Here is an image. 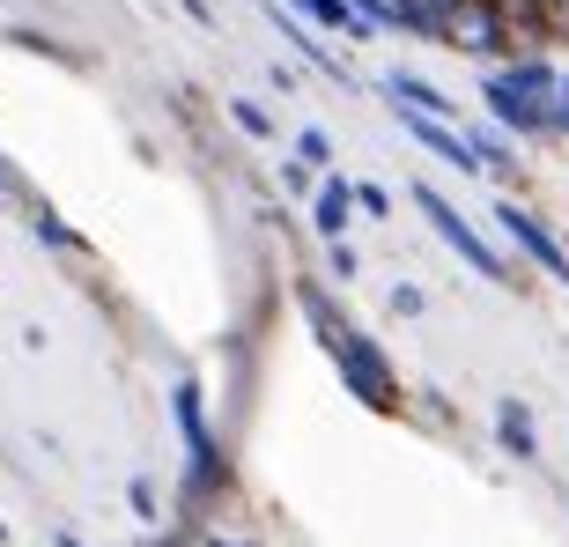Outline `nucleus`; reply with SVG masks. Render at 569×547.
<instances>
[{
    "label": "nucleus",
    "instance_id": "f257e3e1",
    "mask_svg": "<svg viewBox=\"0 0 569 547\" xmlns=\"http://www.w3.org/2000/svg\"><path fill=\"white\" fill-rule=\"evenodd\" d=\"M555 89H562V74L548 60H510L481 82V97L503 133H555Z\"/></svg>",
    "mask_w": 569,
    "mask_h": 547
},
{
    "label": "nucleus",
    "instance_id": "f03ea898",
    "mask_svg": "<svg viewBox=\"0 0 569 547\" xmlns=\"http://www.w3.org/2000/svg\"><path fill=\"white\" fill-rule=\"evenodd\" d=\"M170 415H178V437H186V504H208L214 488L230 481V466H222V451H214L208 400H200V385H192V378L170 385Z\"/></svg>",
    "mask_w": 569,
    "mask_h": 547
},
{
    "label": "nucleus",
    "instance_id": "7ed1b4c3",
    "mask_svg": "<svg viewBox=\"0 0 569 547\" xmlns=\"http://www.w3.org/2000/svg\"><path fill=\"white\" fill-rule=\"evenodd\" d=\"M326 356H333L340 385H348V392H356V400L370 407V415H400V407H407L400 378H392V362H385V348H378L370 334H356V326H348V334H340L333 348H326Z\"/></svg>",
    "mask_w": 569,
    "mask_h": 547
},
{
    "label": "nucleus",
    "instance_id": "20e7f679",
    "mask_svg": "<svg viewBox=\"0 0 569 547\" xmlns=\"http://www.w3.org/2000/svg\"><path fill=\"white\" fill-rule=\"evenodd\" d=\"M415 208H422V215H429V230H437V237H443V245H451V252H459V259H466V267L481 274V281H510V259H503V252H496V245H488V237H481V230H473V222H466V215H459V208H451V200H443V192H437V186H415Z\"/></svg>",
    "mask_w": 569,
    "mask_h": 547
},
{
    "label": "nucleus",
    "instance_id": "39448f33",
    "mask_svg": "<svg viewBox=\"0 0 569 547\" xmlns=\"http://www.w3.org/2000/svg\"><path fill=\"white\" fill-rule=\"evenodd\" d=\"M496 222H503V237H510V245H518V252H526L540 274H548V281H562V289H569V245L548 230V222H540V215L518 208V200H496Z\"/></svg>",
    "mask_w": 569,
    "mask_h": 547
},
{
    "label": "nucleus",
    "instance_id": "423d86ee",
    "mask_svg": "<svg viewBox=\"0 0 569 547\" xmlns=\"http://www.w3.org/2000/svg\"><path fill=\"white\" fill-rule=\"evenodd\" d=\"M348 215H356V186H348V178H326V186H318V208H311V222H318V237H326V245H348Z\"/></svg>",
    "mask_w": 569,
    "mask_h": 547
},
{
    "label": "nucleus",
    "instance_id": "0eeeda50",
    "mask_svg": "<svg viewBox=\"0 0 569 547\" xmlns=\"http://www.w3.org/2000/svg\"><path fill=\"white\" fill-rule=\"evenodd\" d=\"M385 97H392L400 111H422V119H451V97L429 89L422 74H385Z\"/></svg>",
    "mask_w": 569,
    "mask_h": 547
},
{
    "label": "nucleus",
    "instance_id": "6e6552de",
    "mask_svg": "<svg viewBox=\"0 0 569 547\" xmlns=\"http://www.w3.org/2000/svg\"><path fill=\"white\" fill-rule=\"evenodd\" d=\"M296 304H303V318H311V334L326 340V348H333L340 334H348V311H340L333 296L318 289V281H296Z\"/></svg>",
    "mask_w": 569,
    "mask_h": 547
},
{
    "label": "nucleus",
    "instance_id": "1a4fd4ad",
    "mask_svg": "<svg viewBox=\"0 0 569 547\" xmlns=\"http://www.w3.org/2000/svg\"><path fill=\"white\" fill-rule=\"evenodd\" d=\"M488 16L503 22V38L518 44V38H540L548 30V0H488Z\"/></svg>",
    "mask_w": 569,
    "mask_h": 547
},
{
    "label": "nucleus",
    "instance_id": "9d476101",
    "mask_svg": "<svg viewBox=\"0 0 569 547\" xmlns=\"http://www.w3.org/2000/svg\"><path fill=\"white\" fill-rule=\"evenodd\" d=\"M496 444H503L510 459H532V451H540V437H532V415H526L518 400L496 407Z\"/></svg>",
    "mask_w": 569,
    "mask_h": 547
},
{
    "label": "nucleus",
    "instance_id": "9b49d317",
    "mask_svg": "<svg viewBox=\"0 0 569 547\" xmlns=\"http://www.w3.org/2000/svg\"><path fill=\"white\" fill-rule=\"evenodd\" d=\"M289 8H303L318 30H340V38H370V22H362L348 0H289Z\"/></svg>",
    "mask_w": 569,
    "mask_h": 547
},
{
    "label": "nucleus",
    "instance_id": "f8f14e48",
    "mask_svg": "<svg viewBox=\"0 0 569 547\" xmlns=\"http://www.w3.org/2000/svg\"><path fill=\"white\" fill-rule=\"evenodd\" d=\"M30 230H38V245H52V252H82V237L67 230V222H60L52 208H38V215H30Z\"/></svg>",
    "mask_w": 569,
    "mask_h": 547
},
{
    "label": "nucleus",
    "instance_id": "ddd939ff",
    "mask_svg": "<svg viewBox=\"0 0 569 547\" xmlns=\"http://www.w3.org/2000/svg\"><path fill=\"white\" fill-rule=\"evenodd\" d=\"M230 119H237L244 133H252V141H274V119H267V111H259L252 97H237V105H230Z\"/></svg>",
    "mask_w": 569,
    "mask_h": 547
},
{
    "label": "nucleus",
    "instance_id": "4468645a",
    "mask_svg": "<svg viewBox=\"0 0 569 547\" xmlns=\"http://www.w3.org/2000/svg\"><path fill=\"white\" fill-rule=\"evenodd\" d=\"M296 163H303V170L333 163V141H326V133H318V127H303V133H296Z\"/></svg>",
    "mask_w": 569,
    "mask_h": 547
},
{
    "label": "nucleus",
    "instance_id": "2eb2a0df",
    "mask_svg": "<svg viewBox=\"0 0 569 547\" xmlns=\"http://www.w3.org/2000/svg\"><path fill=\"white\" fill-rule=\"evenodd\" d=\"M127 504L141 510V518H156V510H163V496H156V481H148V474H133V488H127Z\"/></svg>",
    "mask_w": 569,
    "mask_h": 547
},
{
    "label": "nucleus",
    "instance_id": "dca6fc26",
    "mask_svg": "<svg viewBox=\"0 0 569 547\" xmlns=\"http://www.w3.org/2000/svg\"><path fill=\"white\" fill-rule=\"evenodd\" d=\"M356 267L362 259L348 252V245H326V274H333V281H356Z\"/></svg>",
    "mask_w": 569,
    "mask_h": 547
},
{
    "label": "nucleus",
    "instance_id": "f3484780",
    "mask_svg": "<svg viewBox=\"0 0 569 547\" xmlns=\"http://www.w3.org/2000/svg\"><path fill=\"white\" fill-rule=\"evenodd\" d=\"M356 208L362 215H392V192H385V186H356Z\"/></svg>",
    "mask_w": 569,
    "mask_h": 547
},
{
    "label": "nucleus",
    "instance_id": "a211bd4d",
    "mask_svg": "<svg viewBox=\"0 0 569 547\" xmlns=\"http://www.w3.org/2000/svg\"><path fill=\"white\" fill-rule=\"evenodd\" d=\"M392 311L415 318V311H422V289H415V281H400V289H392Z\"/></svg>",
    "mask_w": 569,
    "mask_h": 547
},
{
    "label": "nucleus",
    "instance_id": "6ab92c4d",
    "mask_svg": "<svg viewBox=\"0 0 569 547\" xmlns=\"http://www.w3.org/2000/svg\"><path fill=\"white\" fill-rule=\"evenodd\" d=\"M548 30H555V38H569V0H548Z\"/></svg>",
    "mask_w": 569,
    "mask_h": 547
},
{
    "label": "nucleus",
    "instance_id": "aec40b11",
    "mask_svg": "<svg viewBox=\"0 0 569 547\" xmlns=\"http://www.w3.org/2000/svg\"><path fill=\"white\" fill-rule=\"evenodd\" d=\"M208 547H252V540H222V533H208Z\"/></svg>",
    "mask_w": 569,
    "mask_h": 547
},
{
    "label": "nucleus",
    "instance_id": "412c9836",
    "mask_svg": "<svg viewBox=\"0 0 569 547\" xmlns=\"http://www.w3.org/2000/svg\"><path fill=\"white\" fill-rule=\"evenodd\" d=\"M8 186H16V170H8V156H0V192H8Z\"/></svg>",
    "mask_w": 569,
    "mask_h": 547
},
{
    "label": "nucleus",
    "instance_id": "4be33fe9",
    "mask_svg": "<svg viewBox=\"0 0 569 547\" xmlns=\"http://www.w3.org/2000/svg\"><path fill=\"white\" fill-rule=\"evenodd\" d=\"M52 547H82V540H74V533H52Z\"/></svg>",
    "mask_w": 569,
    "mask_h": 547
},
{
    "label": "nucleus",
    "instance_id": "5701e85b",
    "mask_svg": "<svg viewBox=\"0 0 569 547\" xmlns=\"http://www.w3.org/2000/svg\"><path fill=\"white\" fill-rule=\"evenodd\" d=\"M0 547H8V526H0Z\"/></svg>",
    "mask_w": 569,
    "mask_h": 547
},
{
    "label": "nucleus",
    "instance_id": "b1692460",
    "mask_svg": "<svg viewBox=\"0 0 569 547\" xmlns=\"http://www.w3.org/2000/svg\"><path fill=\"white\" fill-rule=\"evenodd\" d=\"M562 133H569V127H562Z\"/></svg>",
    "mask_w": 569,
    "mask_h": 547
}]
</instances>
